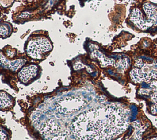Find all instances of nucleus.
Wrapping results in <instances>:
<instances>
[{
	"mask_svg": "<svg viewBox=\"0 0 157 140\" xmlns=\"http://www.w3.org/2000/svg\"><path fill=\"white\" fill-rule=\"evenodd\" d=\"M129 123V112L118 105H106L77 116L71 130L77 140H109L123 133Z\"/></svg>",
	"mask_w": 157,
	"mask_h": 140,
	"instance_id": "f257e3e1",
	"label": "nucleus"
},
{
	"mask_svg": "<svg viewBox=\"0 0 157 140\" xmlns=\"http://www.w3.org/2000/svg\"><path fill=\"white\" fill-rule=\"evenodd\" d=\"M50 41L43 36H36L28 40L26 45V52L33 59H43L52 50Z\"/></svg>",
	"mask_w": 157,
	"mask_h": 140,
	"instance_id": "f03ea898",
	"label": "nucleus"
},
{
	"mask_svg": "<svg viewBox=\"0 0 157 140\" xmlns=\"http://www.w3.org/2000/svg\"><path fill=\"white\" fill-rule=\"evenodd\" d=\"M88 103V99L84 97L68 96L57 101L55 109L59 114H70L82 109Z\"/></svg>",
	"mask_w": 157,
	"mask_h": 140,
	"instance_id": "7ed1b4c3",
	"label": "nucleus"
},
{
	"mask_svg": "<svg viewBox=\"0 0 157 140\" xmlns=\"http://www.w3.org/2000/svg\"><path fill=\"white\" fill-rule=\"evenodd\" d=\"M38 73L39 67L35 64H31L21 68L18 73V77L22 83L26 84L34 79Z\"/></svg>",
	"mask_w": 157,
	"mask_h": 140,
	"instance_id": "20e7f679",
	"label": "nucleus"
},
{
	"mask_svg": "<svg viewBox=\"0 0 157 140\" xmlns=\"http://www.w3.org/2000/svg\"><path fill=\"white\" fill-rule=\"evenodd\" d=\"M1 61L2 66H4L5 68L11 69L12 71H16L21 66H23L24 64H25L26 60L20 59V60H17L15 61H9L6 58H4L2 55L1 54Z\"/></svg>",
	"mask_w": 157,
	"mask_h": 140,
	"instance_id": "39448f33",
	"label": "nucleus"
},
{
	"mask_svg": "<svg viewBox=\"0 0 157 140\" xmlns=\"http://www.w3.org/2000/svg\"><path fill=\"white\" fill-rule=\"evenodd\" d=\"M12 104V101L10 96L6 92H1V109L10 107Z\"/></svg>",
	"mask_w": 157,
	"mask_h": 140,
	"instance_id": "423d86ee",
	"label": "nucleus"
},
{
	"mask_svg": "<svg viewBox=\"0 0 157 140\" xmlns=\"http://www.w3.org/2000/svg\"><path fill=\"white\" fill-rule=\"evenodd\" d=\"M1 36L2 38H5L9 36L12 32V26L9 23H3L1 24L0 27Z\"/></svg>",
	"mask_w": 157,
	"mask_h": 140,
	"instance_id": "0eeeda50",
	"label": "nucleus"
}]
</instances>
